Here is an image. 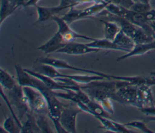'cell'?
<instances>
[{"label":"cell","instance_id":"cell-1","mask_svg":"<svg viewBox=\"0 0 155 133\" xmlns=\"http://www.w3.org/2000/svg\"><path fill=\"white\" fill-rule=\"evenodd\" d=\"M16 73V80L22 86H27L39 90L45 97L48 107V116L53 122L58 132H65V131L59 122V118L65 104L61 103L54 94V91L51 90L45 83L36 77L27 73L18 64L15 65Z\"/></svg>","mask_w":155,"mask_h":133},{"label":"cell","instance_id":"cell-2","mask_svg":"<svg viewBox=\"0 0 155 133\" xmlns=\"http://www.w3.org/2000/svg\"><path fill=\"white\" fill-rule=\"evenodd\" d=\"M38 65L34 71L50 77L54 79L64 78L73 80L78 84L86 85L90 82L97 80H107L105 77L97 75H85V74H65L61 73L55 67L47 64L38 63Z\"/></svg>","mask_w":155,"mask_h":133},{"label":"cell","instance_id":"cell-3","mask_svg":"<svg viewBox=\"0 0 155 133\" xmlns=\"http://www.w3.org/2000/svg\"><path fill=\"white\" fill-rule=\"evenodd\" d=\"M36 62H38V63H40L51 65L57 69L71 70L79 71V72L83 73H87V74L102 76L108 80H111V79H113V80H122V81L130 82L132 79V76H120L110 75L108 74H105V73L99 72V71H94V70H89V69H85V68L76 67V66H73V65L68 63L65 60L59 59H55V58H53V57H40V58H38L36 59Z\"/></svg>","mask_w":155,"mask_h":133},{"label":"cell","instance_id":"cell-4","mask_svg":"<svg viewBox=\"0 0 155 133\" xmlns=\"http://www.w3.org/2000/svg\"><path fill=\"white\" fill-rule=\"evenodd\" d=\"M22 89L26 102L31 112L42 115L48 114L47 101L39 90L27 86H22Z\"/></svg>","mask_w":155,"mask_h":133},{"label":"cell","instance_id":"cell-5","mask_svg":"<svg viewBox=\"0 0 155 133\" xmlns=\"http://www.w3.org/2000/svg\"><path fill=\"white\" fill-rule=\"evenodd\" d=\"M107 4L108 2H107L94 3L91 6L80 10L71 7L62 18L70 25L71 23L82 19L97 16L105 10Z\"/></svg>","mask_w":155,"mask_h":133},{"label":"cell","instance_id":"cell-6","mask_svg":"<svg viewBox=\"0 0 155 133\" xmlns=\"http://www.w3.org/2000/svg\"><path fill=\"white\" fill-rule=\"evenodd\" d=\"M83 111L74 103L65 105L59 122L67 132H76V117Z\"/></svg>","mask_w":155,"mask_h":133},{"label":"cell","instance_id":"cell-7","mask_svg":"<svg viewBox=\"0 0 155 133\" xmlns=\"http://www.w3.org/2000/svg\"><path fill=\"white\" fill-rule=\"evenodd\" d=\"M52 19L56 22L58 25V32H59L67 43L74 42L77 39H83L90 41H93L94 38L88 37L86 35L81 34L73 30L68 24L62 17L54 16Z\"/></svg>","mask_w":155,"mask_h":133},{"label":"cell","instance_id":"cell-8","mask_svg":"<svg viewBox=\"0 0 155 133\" xmlns=\"http://www.w3.org/2000/svg\"><path fill=\"white\" fill-rule=\"evenodd\" d=\"M9 100L12 105H13L19 113L21 118L30 111L25 98L23 92L22 86L18 83L11 90L8 91Z\"/></svg>","mask_w":155,"mask_h":133},{"label":"cell","instance_id":"cell-9","mask_svg":"<svg viewBox=\"0 0 155 133\" xmlns=\"http://www.w3.org/2000/svg\"><path fill=\"white\" fill-rule=\"evenodd\" d=\"M37 11V22H43L52 19L57 14L66 9H70V7L62 1H60L59 5L55 7H41L36 6Z\"/></svg>","mask_w":155,"mask_h":133},{"label":"cell","instance_id":"cell-10","mask_svg":"<svg viewBox=\"0 0 155 133\" xmlns=\"http://www.w3.org/2000/svg\"><path fill=\"white\" fill-rule=\"evenodd\" d=\"M99 51V50L90 47L86 44L71 42L66 44L65 45L59 50L57 53L70 55H81L98 52Z\"/></svg>","mask_w":155,"mask_h":133},{"label":"cell","instance_id":"cell-11","mask_svg":"<svg viewBox=\"0 0 155 133\" xmlns=\"http://www.w3.org/2000/svg\"><path fill=\"white\" fill-rule=\"evenodd\" d=\"M66 44L67 43L64 41L62 35L57 31L46 42L39 47L38 49L42 51L44 54L57 53V51L64 47Z\"/></svg>","mask_w":155,"mask_h":133},{"label":"cell","instance_id":"cell-12","mask_svg":"<svg viewBox=\"0 0 155 133\" xmlns=\"http://www.w3.org/2000/svg\"><path fill=\"white\" fill-rule=\"evenodd\" d=\"M154 49H155V40L148 43L136 44L130 52L127 53L126 54L120 56L116 59V60L121 61L131 57L142 55Z\"/></svg>","mask_w":155,"mask_h":133},{"label":"cell","instance_id":"cell-13","mask_svg":"<svg viewBox=\"0 0 155 133\" xmlns=\"http://www.w3.org/2000/svg\"><path fill=\"white\" fill-rule=\"evenodd\" d=\"M96 118L101 122L102 128L114 132H122V133H131L134 132L133 131L128 129L125 125L120 124L118 122L113 121L109 118V117H104L98 116Z\"/></svg>","mask_w":155,"mask_h":133},{"label":"cell","instance_id":"cell-14","mask_svg":"<svg viewBox=\"0 0 155 133\" xmlns=\"http://www.w3.org/2000/svg\"><path fill=\"white\" fill-rule=\"evenodd\" d=\"M113 41L119 48L120 51L126 53L130 52L135 45L134 41L121 30Z\"/></svg>","mask_w":155,"mask_h":133},{"label":"cell","instance_id":"cell-15","mask_svg":"<svg viewBox=\"0 0 155 133\" xmlns=\"http://www.w3.org/2000/svg\"><path fill=\"white\" fill-rule=\"evenodd\" d=\"M97 20L104 25V38L113 41L120 31V27L116 22L112 21L102 19H97Z\"/></svg>","mask_w":155,"mask_h":133},{"label":"cell","instance_id":"cell-16","mask_svg":"<svg viewBox=\"0 0 155 133\" xmlns=\"http://www.w3.org/2000/svg\"><path fill=\"white\" fill-rule=\"evenodd\" d=\"M88 46L98 50H113L120 51L119 48L112 41L104 39H94L86 44Z\"/></svg>","mask_w":155,"mask_h":133},{"label":"cell","instance_id":"cell-17","mask_svg":"<svg viewBox=\"0 0 155 133\" xmlns=\"http://www.w3.org/2000/svg\"><path fill=\"white\" fill-rule=\"evenodd\" d=\"M30 112L31 111H29L25 114L27 119L24 123L22 124L20 132H41L37 124L36 119Z\"/></svg>","mask_w":155,"mask_h":133},{"label":"cell","instance_id":"cell-18","mask_svg":"<svg viewBox=\"0 0 155 133\" xmlns=\"http://www.w3.org/2000/svg\"><path fill=\"white\" fill-rule=\"evenodd\" d=\"M0 83L1 88L7 91L12 89L18 83L13 77L5 70L1 68L0 71Z\"/></svg>","mask_w":155,"mask_h":133},{"label":"cell","instance_id":"cell-19","mask_svg":"<svg viewBox=\"0 0 155 133\" xmlns=\"http://www.w3.org/2000/svg\"><path fill=\"white\" fill-rule=\"evenodd\" d=\"M18 8L10 1V0H2L1 6V25L3 22L10 16L13 11H15Z\"/></svg>","mask_w":155,"mask_h":133},{"label":"cell","instance_id":"cell-20","mask_svg":"<svg viewBox=\"0 0 155 133\" xmlns=\"http://www.w3.org/2000/svg\"><path fill=\"white\" fill-rule=\"evenodd\" d=\"M2 128L6 131V132L15 133L21 132L19 127L12 116L5 117Z\"/></svg>","mask_w":155,"mask_h":133},{"label":"cell","instance_id":"cell-21","mask_svg":"<svg viewBox=\"0 0 155 133\" xmlns=\"http://www.w3.org/2000/svg\"><path fill=\"white\" fill-rule=\"evenodd\" d=\"M127 127H132L136 129H137L145 133H153L154 132L150 130L145 125V121H140V120H136L132 121L128 123L124 124Z\"/></svg>","mask_w":155,"mask_h":133},{"label":"cell","instance_id":"cell-22","mask_svg":"<svg viewBox=\"0 0 155 133\" xmlns=\"http://www.w3.org/2000/svg\"><path fill=\"white\" fill-rule=\"evenodd\" d=\"M152 8L150 4H145L142 2H134L130 9L131 10L140 13H145Z\"/></svg>","mask_w":155,"mask_h":133},{"label":"cell","instance_id":"cell-23","mask_svg":"<svg viewBox=\"0 0 155 133\" xmlns=\"http://www.w3.org/2000/svg\"><path fill=\"white\" fill-rule=\"evenodd\" d=\"M38 117L36 122L41 132H52V130L50 128V126L45 118V115L39 114Z\"/></svg>","mask_w":155,"mask_h":133},{"label":"cell","instance_id":"cell-24","mask_svg":"<svg viewBox=\"0 0 155 133\" xmlns=\"http://www.w3.org/2000/svg\"><path fill=\"white\" fill-rule=\"evenodd\" d=\"M108 3L114 4L127 8H130L133 4V1L132 0H105Z\"/></svg>","mask_w":155,"mask_h":133},{"label":"cell","instance_id":"cell-25","mask_svg":"<svg viewBox=\"0 0 155 133\" xmlns=\"http://www.w3.org/2000/svg\"><path fill=\"white\" fill-rule=\"evenodd\" d=\"M17 8L20 7H25L28 0H10Z\"/></svg>","mask_w":155,"mask_h":133},{"label":"cell","instance_id":"cell-26","mask_svg":"<svg viewBox=\"0 0 155 133\" xmlns=\"http://www.w3.org/2000/svg\"><path fill=\"white\" fill-rule=\"evenodd\" d=\"M40 0H28L27 3L26 4L25 7H31V6H37L38 2Z\"/></svg>","mask_w":155,"mask_h":133},{"label":"cell","instance_id":"cell-27","mask_svg":"<svg viewBox=\"0 0 155 133\" xmlns=\"http://www.w3.org/2000/svg\"><path fill=\"white\" fill-rule=\"evenodd\" d=\"M145 122H155V116H147L144 120Z\"/></svg>","mask_w":155,"mask_h":133},{"label":"cell","instance_id":"cell-28","mask_svg":"<svg viewBox=\"0 0 155 133\" xmlns=\"http://www.w3.org/2000/svg\"><path fill=\"white\" fill-rule=\"evenodd\" d=\"M133 2H142L145 4H150V0H132Z\"/></svg>","mask_w":155,"mask_h":133},{"label":"cell","instance_id":"cell-29","mask_svg":"<svg viewBox=\"0 0 155 133\" xmlns=\"http://www.w3.org/2000/svg\"><path fill=\"white\" fill-rule=\"evenodd\" d=\"M150 24V26L151 27L155 33V21H151Z\"/></svg>","mask_w":155,"mask_h":133},{"label":"cell","instance_id":"cell-30","mask_svg":"<svg viewBox=\"0 0 155 133\" xmlns=\"http://www.w3.org/2000/svg\"><path fill=\"white\" fill-rule=\"evenodd\" d=\"M150 74H151V76H155V71H154V72H151V73H150Z\"/></svg>","mask_w":155,"mask_h":133},{"label":"cell","instance_id":"cell-31","mask_svg":"<svg viewBox=\"0 0 155 133\" xmlns=\"http://www.w3.org/2000/svg\"><path fill=\"white\" fill-rule=\"evenodd\" d=\"M153 80L154 83V85H155V78H153Z\"/></svg>","mask_w":155,"mask_h":133}]
</instances>
